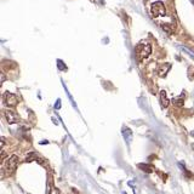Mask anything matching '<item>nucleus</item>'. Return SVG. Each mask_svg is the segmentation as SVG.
Instances as JSON below:
<instances>
[{
    "instance_id": "39448f33",
    "label": "nucleus",
    "mask_w": 194,
    "mask_h": 194,
    "mask_svg": "<svg viewBox=\"0 0 194 194\" xmlns=\"http://www.w3.org/2000/svg\"><path fill=\"white\" fill-rule=\"evenodd\" d=\"M4 115H5L6 120L9 121V124H15V123L18 121V115H17L15 112L10 110V109H7V110L4 112Z\"/></svg>"
},
{
    "instance_id": "f257e3e1",
    "label": "nucleus",
    "mask_w": 194,
    "mask_h": 194,
    "mask_svg": "<svg viewBox=\"0 0 194 194\" xmlns=\"http://www.w3.org/2000/svg\"><path fill=\"white\" fill-rule=\"evenodd\" d=\"M135 51H136V56L139 61L147 58L148 56L151 55L152 52V46L149 43H146V41H141L136 47H135Z\"/></svg>"
},
{
    "instance_id": "7ed1b4c3",
    "label": "nucleus",
    "mask_w": 194,
    "mask_h": 194,
    "mask_svg": "<svg viewBox=\"0 0 194 194\" xmlns=\"http://www.w3.org/2000/svg\"><path fill=\"white\" fill-rule=\"evenodd\" d=\"M152 16L153 17H159V16H165L166 9L164 6V4L161 1H157L152 5Z\"/></svg>"
},
{
    "instance_id": "2eb2a0df",
    "label": "nucleus",
    "mask_w": 194,
    "mask_h": 194,
    "mask_svg": "<svg viewBox=\"0 0 194 194\" xmlns=\"http://www.w3.org/2000/svg\"><path fill=\"white\" fill-rule=\"evenodd\" d=\"M191 135H192V136H193V137H194V131H193V132H192V133H191Z\"/></svg>"
},
{
    "instance_id": "f8f14e48",
    "label": "nucleus",
    "mask_w": 194,
    "mask_h": 194,
    "mask_svg": "<svg viewBox=\"0 0 194 194\" xmlns=\"http://www.w3.org/2000/svg\"><path fill=\"white\" fill-rule=\"evenodd\" d=\"M161 27H163V29L166 32V33H169V34H171V33H172V32H174V29L171 28L170 26H168V24H163Z\"/></svg>"
},
{
    "instance_id": "9d476101",
    "label": "nucleus",
    "mask_w": 194,
    "mask_h": 194,
    "mask_svg": "<svg viewBox=\"0 0 194 194\" xmlns=\"http://www.w3.org/2000/svg\"><path fill=\"white\" fill-rule=\"evenodd\" d=\"M47 194H60V191H58L56 187H53L52 184H50L49 189H47Z\"/></svg>"
},
{
    "instance_id": "4468645a",
    "label": "nucleus",
    "mask_w": 194,
    "mask_h": 194,
    "mask_svg": "<svg viewBox=\"0 0 194 194\" xmlns=\"http://www.w3.org/2000/svg\"><path fill=\"white\" fill-rule=\"evenodd\" d=\"M55 108H56V109H60V108H61V100H58V101L56 102Z\"/></svg>"
},
{
    "instance_id": "20e7f679",
    "label": "nucleus",
    "mask_w": 194,
    "mask_h": 194,
    "mask_svg": "<svg viewBox=\"0 0 194 194\" xmlns=\"http://www.w3.org/2000/svg\"><path fill=\"white\" fill-rule=\"evenodd\" d=\"M3 100L4 103L9 107H15L17 103H18V97L16 96L15 93H11V92H5L3 96Z\"/></svg>"
},
{
    "instance_id": "6e6552de",
    "label": "nucleus",
    "mask_w": 194,
    "mask_h": 194,
    "mask_svg": "<svg viewBox=\"0 0 194 194\" xmlns=\"http://www.w3.org/2000/svg\"><path fill=\"white\" fill-rule=\"evenodd\" d=\"M177 49H180V50H181L182 52H184V53H187V55L191 57V58H193L194 60V52L192 51V50H189L188 47H186V46H181V45H178L177 46Z\"/></svg>"
},
{
    "instance_id": "9b49d317",
    "label": "nucleus",
    "mask_w": 194,
    "mask_h": 194,
    "mask_svg": "<svg viewBox=\"0 0 194 194\" xmlns=\"http://www.w3.org/2000/svg\"><path fill=\"white\" fill-rule=\"evenodd\" d=\"M183 102H184L183 96L177 97V98H174V105H176V106H182V105H183Z\"/></svg>"
},
{
    "instance_id": "1a4fd4ad",
    "label": "nucleus",
    "mask_w": 194,
    "mask_h": 194,
    "mask_svg": "<svg viewBox=\"0 0 194 194\" xmlns=\"http://www.w3.org/2000/svg\"><path fill=\"white\" fill-rule=\"evenodd\" d=\"M138 168L144 170V171H147V172H153V171H154V168H153L152 165H148V164H138Z\"/></svg>"
},
{
    "instance_id": "0eeeda50",
    "label": "nucleus",
    "mask_w": 194,
    "mask_h": 194,
    "mask_svg": "<svg viewBox=\"0 0 194 194\" xmlns=\"http://www.w3.org/2000/svg\"><path fill=\"white\" fill-rule=\"evenodd\" d=\"M160 103H161V107H163V108H166V107L169 106V103H170V101H169L168 96H166V92L165 91H161L160 92Z\"/></svg>"
},
{
    "instance_id": "423d86ee",
    "label": "nucleus",
    "mask_w": 194,
    "mask_h": 194,
    "mask_svg": "<svg viewBox=\"0 0 194 194\" xmlns=\"http://www.w3.org/2000/svg\"><path fill=\"white\" fill-rule=\"evenodd\" d=\"M123 136H124V139L128 143H130L132 141V132H131V130H130L129 128H124L123 129Z\"/></svg>"
},
{
    "instance_id": "ddd939ff",
    "label": "nucleus",
    "mask_w": 194,
    "mask_h": 194,
    "mask_svg": "<svg viewBox=\"0 0 194 194\" xmlns=\"http://www.w3.org/2000/svg\"><path fill=\"white\" fill-rule=\"evenodd\" d=\"M57 66H58V68H61L62 70H66L67 69V67L64 66V63L62 62V60H58L57 61Z\"/></svg>"
},
{
    "instance_id": "f03ea898",
    "label": "nucleus",
    "mask_w": 194,
    "mask_h": 194,
    "mask_svg": "<svg viewBox=\"0 0 194 194\" xmlns=\"http://www.w3.org/2000/svg\"><path fill=\"white\" fill-rule=\"evenodd\" d=\"M17 165H18V157L17 155H11L5 160V163H4V168H5V170L7 171V172H13V171L16 170Z\"/></svg>"
}]
</instances>
